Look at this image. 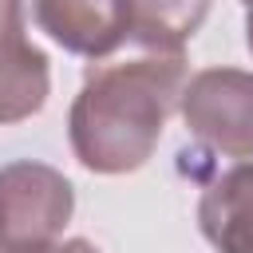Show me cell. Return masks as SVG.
Segmentation results:
<instances>
[{"instance_id": "2", "label": "cell", "mask_w": 253, "mask_h": 253, "mask_svg": "<svg viewBox=\"0 0 253 253\" xmlns=\"http://www.w3.org/2000/svg\"><path fill=\"white\" fill-rule=\"evenodd\" d=\"M71 210L75 190L55 166L32 158L0 166V253H36L59 241Z\"/></svg>"}, {"instance_id": "7", "label": "cell", "mask_w": 253, "mask_h": 253, "mask_svg": "<svg viewBox=\"0 0 253 253\" xmlns=\"http://www.w3.org/2000/svg\"><path fill=\"white\" fill-rule=\"evenodd\" d=\"M130 40L146 51H182V43L202 28L210 0H126Z\"/></svg>"}, {"instance_id": "9", "label": "cell", "mask_w": 253, "mask_h": 253, "mask_svg": "<svg viewBox=\"0 0 253 253\" xmlns=\"http://www.w3.org/2000/svg\"><path fill=\"white\" fill-rule=\"evenodd\" d=\"M36 253H103V249L91 245L87 237H71V241H51V245H43V249H36Z\"/></svg>"}, {"instance_id": "5", "label": "cell", "mask_w": 253, "mask_h": 253, "mask_svg": "<svg viewBox=\"0 0 253 253\" xmlns=\"http://www.w3.org/2000/svg\"><path fill=\"white\" fill-rule=\"evenodd\" d=\"M198 229L217 253H253V158L221 170L202 190Z\"/></svg>"}, {"instance_id": "6", "label": "cell", "mask_w": 253, "mask_h": 253, "mask_svg": "<svg viewBox=\"0 0 253 253\" xmlns=\"http://www.w3.org/2000/svg\"><path fill=\"white\" fill-rule=\"evenodd\" d=\"M47 103V55L20 32L0 40V126L36 115Z\"/></svg>"}, {"instance_id": "8", "label": "cell", "mask_w": 253, "mask_h": 253, "mask_svg": "<svg viewBox=\"0 0 253 253\" xmlns=\"http://www.w3.org/2000/svg\"><path fill=\"white\" fill-rule=\"evenodd\" d=\"M20 32H24V12H20V0H0V40L20 36Z\"/></svg>"}, {"instance_id": "1", "label": "cell", "mask_w": 253, "mask_h": 253, "mask_svg": "<svg viewBox=\"0 0 253 253\" xmlns=\"http://www.w3.org/2000/svg\"><path fill=\"white\" fill-rule=\"evenodd\" d=\"M186 83L182 51L91 63L67 115L75 158L95 174H130L146 166L166 119L182 107Z\"/></svg>"}, {"instance_id": "10", "label": "cell", "mask_w": 253, "mask_h": 253, "mask_svg": "<svg viewBox=\"0 0 253 253\" xmlns=\"http://www.w3.org/2000/svg\"><path fill=\"white\" fill-rule=\"evenodd\" d=\"M245 40H249V51H253V4H249V16H245Z\"/></svg>"}, {"instance_id": "4", "label": "cell", "mask_w": 253, "mask_h": 253, "mask_svg": "<svg viewBox=\"0 0 253 253\" xmlns=\"http://www.w3.org/2000/svg\"><path fill=\"white\" fill-rule=\"evenodd\" d=\"M32 16L40 32L83 59H103L130 40L126 0H32Z\"/></svg>"}, {"instance_id": "3", "label": "cell", "mask_w": 253, "mask_h": 253, "mask_svg": "<svg viewBox=\"0 0 253 253\" xmlns=\"http://www.w3.org/2000/svg\"><path fill=\"white\" fill-rule=\"evenodd\" d=\"M190 134L221 158H253V75L237 67H206L182 91Z\"/></svg>"}, {"instance_id": "11", "label": "cell", "mask_w": 253, "mask_h": 253, "mask_svg": "<svg viewBox=\"0 0 253 253\" xmlns=\"http://www.w3.org/2000/svg\"><path fill=\"white\" fill-rule=\"evenodd\" d=\"M249 4H253V0H245V8H249Z\"/></svg>"}]
</instances>
